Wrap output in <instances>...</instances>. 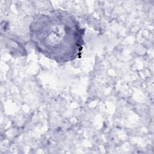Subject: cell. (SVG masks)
Returning <instances> with one entry per match:
<instances>
[{
    "mask_svg": "<svg viewBox=\"0 0 154 154\" xmlns=\"http://www.w3.org/2000/svg\"><path fill=\"white\" fill-rule=\"evenodd\" d=\"M85 32L72 14L61 9L35 14L29 26V40L35 49L58 63L81 58Z\"/></svg>",
    "mask_w": 154,
    "mask_h": 154,
    "instance_id": "obj_1",
    "label": "cell"
}]
</instances>
